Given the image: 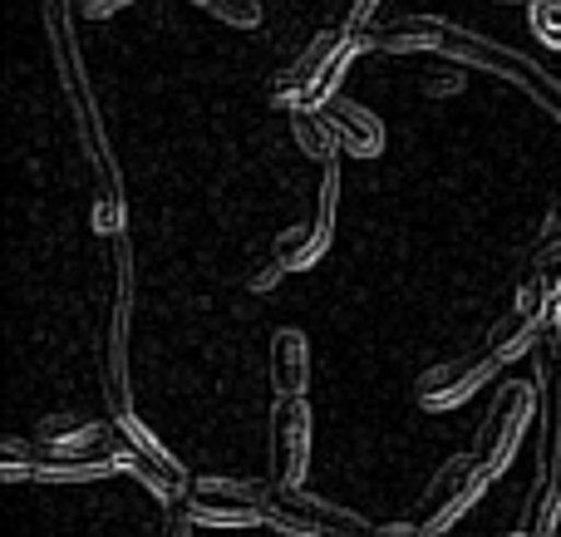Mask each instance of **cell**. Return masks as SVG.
I'll use <instances>...</instances> for the list:
<instances>
[{
	"mask_svg": "<svg viewBox=\"0 0 561 537\" xmlns=\"http://www.w3.org/2000/svg\"><path fill=\"white\" fill-rule=\"evenodd\" d=\"M114 272L118 296L104 316V335H99V375H104V400L108 414H134V395H128V321H134V252L128 237H114Z\"/></svg>",
	"mask_w": 561,
	"mask_h": 537,
	"instance_id": "8992f818",
	"label": "cell"
},
{
	"mask_svg": "<svg viewBox=\"0 0 561 537\" xmlns=\"http://www.w3.org/2000/svg\"><path fill=\"white\" fill-rule=\"evenodd\" d=\"M39 15H45V35H49V55H55V75L65 84V99L75 108L79 138H84L89 168L99 178V197H94V227L104 237H124V178H118L114 158H108V138H104V118H99L94 89L84 75V55L75 49V15H69V0H39Z\"/></svg>",
	"mask_w": 561,
	"mask_h": 537,
	"instance_id": "7a4b0ae2",
	"label": "cell"
},
{
	"mask_svg": "<svg viewBox=\"0 0 561 537\" xmlns=\"http://www.w3.org/2000/svg\"><path fill=\"white\" fill-rule=\"evenodd\" d=\"M527 20H533V35L542 45L561 49V0H527Z\"/></svg>",
	"mask_w": 561,
	"mask_h": 537,
	"instance_id": "44dd1931",
	"label": "cell"
},
{
	"mask_svg": "<svg viewBox=\"0 0 561 537\" xmlns=\"http://www.w3.org/2000/svg\"><path fill=\"white\" fill-rule=\"evenodd\" d=\"M355 55H359V45L350 30H325V35H316L272 79V104H280L286 114L290 108H325L330 99H335V84L345 79Z\"/></svg>",
	"mask_w": 561,
	"mask_h": 537,
	"instance_id": "5b68a950",
	"label": "cell"
},
{
	"mask_svg": "<svg viewBox=\"0 0 561 537\" xmlns=\"http://www.w3.org/2000/svg\"><path fill=\"white\" fill-rule=\"evenodd\" d=\"M262 513H266V528L290 533V537H375V528L359 513L335 509L330 499H316L306 489H280L272 479L262 489Z\"/></svg>",
	"mask_w": 561,
	"mask_h": 537,
	"instance_id": "52a82bcc",
	"label": "cell"
},
{
	"mask_svg": "<svg viewBox=\"0 0 561 537\" xmlns=\"http://www.w3.org/2000/svg\"><path fill=\"white\" fill-rule=\"evenodd\" d=\"M537 252H561V207H552L542 222V242H537Z\"/></svg>",
	"mask_w": 561,
	"mask_h": 537,
	"instance_id": "cb8c5ba5",
	"label": "cell"
},
{
	"mask_svg": "<svg viewBox=\"0 0 561 537\" xmlns=\"http://www.w3.org/2000/svg\"><path fill=\"white\" fill-rule=\"evenodd\" d=\"M533 385H537V420H542V444H537V479L527 493L523 533L557 537L561 528V331L547 325L533 345Z\"/></svg>",
	"mask_w": 561,
	"mask_h": 537,
	"instance_id": "3957f363",
	"label": "cell"
},
{
	"mask_svg": "<svg viewBox=\"0 0 561 537\" xmlns=\"http://www.w3.org/2000/svg\"><path fill=\"white\" fill-rule=\"evenodd\" d=\"M537 420V385H507V390H497L493 410L483 414V430H478V464H483L488 479H497V473H507V464H513L517 444H523V434L533 430Z\"/></svg>",
	"mask_w": 561,
	"mask_h": 537,
	"instance_id": "9c48e42d",
	"label": "cell"
},
{
	"mask_svg": "<svg viewBox=\"0 0 561 537\" xmlns=\"http://www.w3.org/2000/svg\"><path fill=\"white\" fill-rule=\"evenodd\" d=\"M557 537H561V528H557Z\"/></svg>",
	"mask_w": 561,
	"mask_h": 537,
	"instance_id": "f1b7e54d",
	"label": "cell"
},
{
	"mask_svg": "<svg viewBox=\"0 0 561 537\" xmlns=\"http://www.w3.org/2000/svg\"><path fill=\"white\" fill-rule=\"evenodd\" d=\"M262 489L247 479H197L178 509L193 528H266Z\"/></svg>",
	"mask_w": 561,
	"mask_h": 537,
	"instance_id": "30bf717a",
	"label": "cell"
},
{
	"mask_svg": "<svg viewBox=\"0 0 561 537\" xmlns=\"http://www.w3.org/2000/svg\"><path fill=\"white\" fill-rule=\"evenodd\" d=\"M94 420H79V414H55V420H39L35 439H75V434H84Z\"/></svg>",
	"mask_w": 561,
	"mask_h": 537,
	"instance_id": "7402d4cb",
	"label": "cell"
},
{
	"mask_svg": "<svg viewBox=\"0 0 561 537\" xmlns=\"http://www.w3.org/2000/svg\"><path fill=\"white\" fill-rule=\"evenodd\" d=\"M355 45L359 49H394V55L399 49H434V55H448V59H458V65H473V69H483V75H497V79H507V84H517L527 99H537L561 124V84L537 59H527L523 49L497 45V39L478 35V30L454 25V20L404 15L385 30H359Z\"/></svg>",
	"mask_w": 561,
	"mask_h": 537,
	"instance_id": "6da1fadb",
	"label": "cell"
},
{
	"mask_svg": "<svg viewBox=\"0 0 561 537\" xmlns=\"http://www.w3.org/2000/svg\"><path fill=\"white\" fill-rule=\"evenodd\" d=\"M108 420H114L118 444H124V469L134 473L148 493H158L163 503H183L187 489H193V479H187L183 464L158 444V434L148 430L138 414H108Z\"/></svg>",
	"mask_w": 561,
	"mask_h": 537,
	"instance_id": "ba28073f",
	"label": "cell"
},
{
	"mask_svg": "<svg viewBox=\"0 0 561 537\" xmlns=\"http://www.w3.org/2000/svg\"><path fill=\"white\" fill-rule=\"evenodd\" d=\"M280 276H286V272H280V266H276V262H266V266H262V272H256V276H252V286H256V292H266V286H272V282H280Z\"/></svg>",
	"mask_w": 561,
	"mask_h": 537,
	"instance_id": "83f0119b",
	"label": "cell"
},
{
	"mask_svg": "<svg viewBox=\"0 0 561 537\" xmlns=\"http://www.w3.org/2000/svg\"><path fill=\"white\" fill-rule=\"evenodd\" d=\"M379 0H345V20H340V30H350V35H359V30H369V20H375Z\"/></svg>",
	"mask_w": 561,
	"mask_h": 537,
	"instance_id": "603a6c76",
	"label": "cell"
},
{
	"mask_svg": "<svg viewBox=\"0 0 561 537\" xmlns=\"http://www.w3.org/2000/svg\"><path fill=\"white\" fill-rule=\"evenodd\" d=\"M310 469V404L306 395L276 400L272 410V483L300 489Z\"/></svg>",
	"mask_w": 561,
	"mask_h": 537,
	"instance_id": "4fadbf2b",
	"label": "cell"
},
{
	"mask_svg": "<svg viewBox=\"0 0 561 537\" xmlns=\"http://www.w3.org/2000/svg\"><path fill=\"white\" fill-rule=\"evenodd\" d=\"M187 533H193V523H187V518H183V509L173 503V518L163 523V533H158V537H187Z\"/></svg>",
	"mask_w": 561,
	"mask_h": 537,
	"instance_id": "4316f807",
	"label": "cell"
},
{
	"mask_svg": "<svg viewBox=\"0 0 561 537\" xmlns=\"http://www.w3.org/2000/svg\"><path fill=\"white\" fill-rule=\"evenodd\" d=\"M375 537H444V533H424L419 523H389V528H375Z\"/></svg>",
	"mask_w": 561,
	"mask_h": 537,
	"instance_id": "484cf974",
	"label": "cell"
},
{
	"mask_svg": "<svg viewBox=\"0 0 561 537\" xmlns=\"http://www.w3.org/2000/svg\"><path fill=\"white\" fill-rule=\"evenodd\" d=\"M124 5H134V0H79V10H84L89 20H104V15H114V10H124Z\"/></svg>",
	"mask_w": 561,
	"mask_h": 537,
	"instance_id": "d4e9b609",
	"label": "cell"
},
{
	"mask_svg": "<svg viewBox=\"0 0 561 537\" xmlns=\"http://www.w3.org/2000/svg\"><path fill=\"white\" fill-rule=\"evenodd\" d=\"M325 247H330V232H320L316 222H300V227H286V232L276 237L272 262L280 272H306V266H316L320 256H325Z\"/></svg>",
	"mask_w": 561,
	"mask_h": 537,
	"instance_id": "ac0fdd59",
	"label": "cell"
},
{
	"mask_svg": "<svg viewBox=\"0 0 561 537\" xmlns=\"http://www.w3.org/2000/svg\"><path fill=\"white\" fill-rule=\"evenodd\" d=\"M124 469V444L114 420H94L75 439H5L0 473L5 479H45V483H94Z\"/></svg>",
	"mask_w": 561,
	"mask_h": 537,
	"instance_id": "277c9868",
	"label": "cell"
},
{
	"mask_svg": "<svg viewBox=\"0 0 561 537\" xmlns=\"http://www.w3.org/2000/svg\"><path fill=\"white\" fill-rule=\"evenodd\" d=\"M542 331H547V325L537 321L533 311H523V306H513V311H503L493 325H488V335H483V341H488V351H493L497 361H503V365H513L517 355H533V345H537V335H542Z\"/></svg>",
	"mask_w": 561,
	"mask_h": 537,
	"instance_id": "e0dca14e",
	"label": "cell"
},
{
	"mask_svg": "<svg viewBox=\"0 0 561 537\" xmlns=\"http://www.w3.org/2000/svg\"><path fill=\"white\" fill-rule=\"evenodd\" d=\"M497 370H503V361L488 351V341H478L473 351H458L454 361H438L434 370L419 375L414 400L424 404V410H458V404L473 400Z\"/></svg>",
	"mask_w": 561,
	"mask_h": 537,
	"instance_id": "7c38bea8",
	"label": "cell"
},
{
	"mask_svg": "<svg viewBox=\"0 0 561 537\" xmlns=\"http://www.w3.org/2000/svg\"><path fill=\"white\" fill-rule=\"evenodd\" d=\"M513 306L533 311L542 325L561 321V252H537L533 272H527L523 286H517V301Z\"/></svg>",
	"mask_w": 561,
	"mask_h": 537,
	"instance_id": "9a60e30c",
	"label": "cell"
},
{
	"mask_svg": "<svg viewBox=\"0 0 561 537\" xmlns=\"http://www.w3.org/2000/svg\"><path fill=\"white\" fill-rule=\"evenodd\" d=\"M488 483H493V479L483 473L478 454H454V459H448L444 469L428 479V489L419 493V518L414 523L424 533H448L478 499H483Z\"/></svg>",
	"mask_w": 561,
	"mask_h": 537,
	"instance_id": "8fae6325",
	"label": "cell"
},
{
	"mask_svg": "<svg viewBox=\"0 0 561 537\" xmlns=\"http://www.w3.org/2000/svg\"><path fill=\"white\" fill-rule=\"evenodd\" d=\"M306 385H310L306 331L286 325V331L272 335V390H276V400H290V395H306Z\"/></svg>",
	"mask_w": 561,
	"mask_h": 537,
	"instance_id": "2e32d148",
	"label": "cell"
},
{
	"mask_svg": "<svg viewBox=\"0 0 561 537\" xmlns=\"http://www.w3.org/2000/svg\"><path fill=\"white\" fill-rule=\"evenodd\" d=\"M193 5H203L207 15H217L222 25H237V30L262 25V0H193Z\"/></svg>",
	"mask_w": 561,
	"mask_h": 537,
	"instance_id": "ffe728a7",
	"label": "cell"
},
{
	"mask_svg": "<svg viewBox=\"0 0 561 537\" xmlns=\"http://www.w3.org/2000/svg\"><path fill=\"white\" fill-rule=\"evenodd\" d=\"M290 134H296L300 153L316 158V163H330V158L340 153L335 128L325 124V114H320V108H290Z\"/></svg>",
	"mask_w": 561,
	"mask_h": 537,
	"instance_id": "d6986e66",
	"label": "cell"
},
{
	"mask_svg": "<svg viewBox=\"0 0 561 537\" xmlns=\"http://www.w3.org/2000/svg\"><path fill=\"white\" fill-rule=\"evenodd\" d=\"M320 114H325V124L335 128L340 153H355V158H379L385 153V124H379L365 104H355V99H330Z\"/></svg>",
	"mask_w": 561,
	"mask_h": 537,
	"instance_id": "5bb4252c",
	"label": "cell"
}]
</instances>
